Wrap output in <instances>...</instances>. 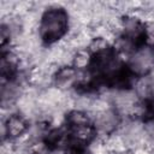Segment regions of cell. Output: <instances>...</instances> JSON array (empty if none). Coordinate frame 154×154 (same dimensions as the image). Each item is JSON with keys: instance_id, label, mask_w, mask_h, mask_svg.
<instances>
[{"instance_id": "cell-1", "label": "cell", "mask_w": 154, "mask_h": 154, "mask_svg": "<svg viewBox=\"0 0 154 154\" xmlns=\"http://www.w3.org/2000/svg\"><path fill=\"white\" fill-rule=\"evenodd\" d=\"M67 26L69 17L65 10L49 8L41 17L38 34L45 43H54L66 34Z\"/></svg>"}, {"instance_id": "cell-2", "label": "cell", "mask_w": 154, "mask_h": 154, "mask_svg": "<svg viewBox=\"0 0 154 154\" xmlns=\"http://www.w3.org/2000/svg\"><path fill=\"white\" fill-rule=\"evenodd\" d=\"M154 67V49L148 46L140 47L130 59L129 70L134 75L146 76Z\"/></svg>"}, {"instance_id": "cell-3", "label": "cell", "mask_w": 154, "mask_h": 154, "mask_svg": "<svg viewBox=\"0 0 154 154\" xmlns=\"http://www.w3.org/2000/svg\"><path fill=\"white\" fill-rule=\"evenodd\" d=\"M124 38L128 40L132 46H140L146 40L144 25L137 18H126L123 22Z\"/></svg>"}, {"instance_id": "cell-4", "label": "cell", "mask_w": 154, "mask_h": 154, "mask_svg": "<svg viewBox=\"0 0 154 154\" xmlns=\"http://www.w3.org/2000/svg\"><path fill=\"white\" fill-rule=\"evenodd\" d=\"M118 124H119V117H118L117 112L107 108L100 113H96L95 130L100 131L101 134L107 135V134L113 132Z\"/></svg>"}, {"instance_id": "cell-5", "label": "cell", "mask_w": 154, "mask_h": 154, "mask_svg": "<svg viewBox=\"0 0 154 154\" xmlns=\"http://www.w3.org/2000/svg\"><path fill=\"white\" fill-rule=\"evenodd\" d=\"M28 130V123L26 120L18 114L10 116L4 125V132L7 135L8 138H17L25 134Z\"/></svg>"}, {"instance_id": "cell-6", "label": "cell", "mask_w": 154, "mask_h": 154, "mask_svg": "<svg viewBox=\"0 0 154 154\" xmlns=\"http://www.w3.org/2000/svg\"><path fill=\"white\" fill-rule=\"evenodd\" d=\"M77 79V69L72 66H64L55 72V83L59 88H67Z\"/></svg>"}, {"instance_id": "cell-7", "label": "cell", "mask_w": 154, "mask_h": 154, "mask_svg": "<svg viewBox=\"0 0 154 154\" xmlns=\"http://www.w3.org/2000/svg\"><path fill=\"white\" fill-rule=\"evenodd\" d=\"M72 138L75 142H77L78 144H85L87 142H89L94 135H95V129L89 124V125H84V126H78V128H72Z\"/></svg>"}, {"instance_id": "cell-8", "label": "cell", "mask_w": 154, "mask_h": 154, "mask_svg": "<svg viewBox=\"0 0 154 154\" xmlns=\"http://www.w3.org/2000/svg\"><path fill=\"white\" fill-rule=\"evenodd\" d=\"M67 123L70 124L71 128H78V126H84L89 125V117L85 114L84 111H72L67 116Z\"/></svg>"}, {"instance_id": "cell-9", "label": "cell", "mask_w": 154, "mask_h": 154, "mask_svg": "<svg viewBox=\"0 0 154 154\" xmlns=\"http://www.w3.org/2000/svg\"><path fill=\"white\" fill-rule=\"evenodd\" d=\"M72 61H73L75 69H84V67H87V66L90 64V61H91L90 54H89V52H87V51H84V49H78V51L75 53V55H73V58H72Z\"/></svg>"}, {"instance_id": "cell-10", "label": "cell", "mask_w": 154, "mask_h": 154, "mask_svg": "<svg viewBox=\"0 0 154 154\" xmlns=\"http://www.w3.org/2000/svg\"><path fill=\"white\" fill-rule=\"evenodd\" d=\"M89 49H90V52L94 55H99L101 53H105V52L109 51L108 45H107V41L103 37L93 38L91 42H90V45H89Z\"/></svg>"}, {"instance_id": "cell-11", "label": "cell", "mask_w": 154, "mask_h": 154, "mask_svg": "<svg viewBox=\"0 0 154 154\" xmlns=\"http://www.w3.org/2000/svg\"><path fill=\"white\" fill-rule=\"evenodd\" d=\"M67 154H88V152L82 147V144H77V146H73L69 149Z\"/></svg>"}]
</instances>
